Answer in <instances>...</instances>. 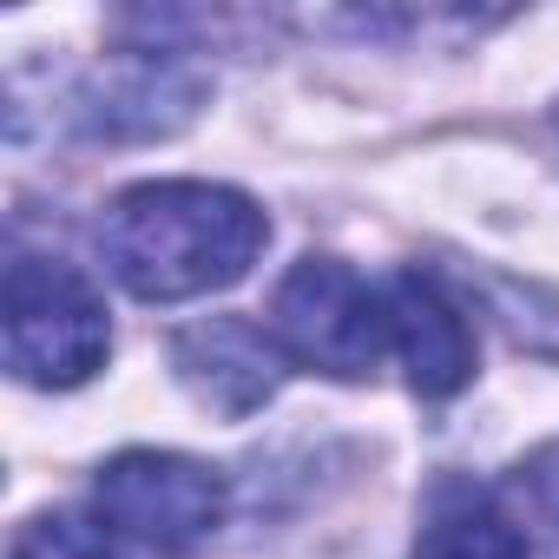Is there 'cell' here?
Wrapping results in <instances>:
<instances>
[{
	"label": "cell",
	"mask_w": 559,
	"mask_h": 559,
	"mask_svg": "<svg viewBox=\"0 0 559 559\" xmlns=\"http://www.w3.org/2000/svg\"><path fill=\"white\" fill-rule=\"evenodd\" d=\"M415 559H533V539L500 507L493 487H480L467 474H441L421 500Z\"/></svg>",
	"instance_id": "obj_8"
},
{
	"label": "cell",
	"mask_w": 559,
	"mask_h": 559,
	"mask_svg": "<svg viewBox=\"0 0 559 559\" xmlns=\"http://www.w3.org/2000/svg\"><path fill=\"white\" fill-rule=\"evenodd\" d=\"M14 559H119V546L106 526H93L80 513H40L21 526Z\"/></svg>",
	"instance_id": "obj_9"
},
{
	"label": "cell",
	"mask_w": 559,
	"mask_h": 559,
	"mask_svg": "<svg viewBox=\"0 0 559 559\" xmlns=\"http://www.w3.org/2000/svg\"><path fill=\"white\" fill-rule=\"evenodd\" d=\"M382 310H389V349L402 356L408 389L421 402H448L474 382V330L435 276L395 270L382 284Z\"/></svg>",
	"instance_id": "obj_6"
},
{
	"label": "cell",
	"mask_w": 559,
	"mask_h": 559,
	"mask_svg": "<svg viewBox=\"0 0 559 559\" xmlns=\"http://www.w3.org/2000/svg\"><path fill=\"white\" fill-rule=\"evenodd\" d=\"M270 343L317 376L362 382V376H376V362L389 349L382 290H369L336 257H304L270 297Z\"/></svg>",
	"instance_id": "obj_3"
},
{
	"label": "cell",
	"mask_w": 559,
	"mask_h": 559,
	"mask_svg": "<svg viewBox=\"0 0 559 559\" xmlns=\"http://www.w3.org/2000/svg\"><path fill=\"white\" fill-rule=\"evenodd\" d=\"M171 362H178L185 389L217 415H250L284 382V349L243 317H211V323L185 330L171 343Z\"/></svg>",
	"instance_id": "obj_7"
},
{
	"label": "cell",
	"mask_w": 559,
	"mask_h": 559,
	"mask_svg": "<svg viewBox=\"0 0 559 559\" xmlns=\"http://www.w3.org/2000/svg\"><path fill=\"white\" fill-rule=\"evenodd\" d=\"M99 520L112 533H126L132 546H145L152 559H185L198 546L217 539L224 526V474L191 461V454H165V448H126L99 467L93 480Z\"/></svg>",
	"instance_id": "obj_4"
},
{
	"label": "cell",
	"mask_w": 559,
	"mask_h": 559,
	"mask_svg": "<svg viewBox=\"0 0 559 559\" xmlns=\"http://www.w3.org/2000/svg\"><path fill=\"white\" fill-rule=\"evenodd\" d=\"M270 243V217L204 178H152L106 204L99 217V257L139 304H185L230 290Z\"/></svg>",
	"instance_id": "obj_1"
},
{
	"label": "cell",
	"mask_w": 559,
	"mask_h": 559,
	"mask_svg": "<svg viewBox=\"0 0 559 559\" xmlns=\"http://www.w3.org/2000/svg\"><path fill=\"white\" fill-rule=\"evenodd\" d=\"M198 106H204V73H191L178 47H132L86 80L80 126L93 139H165L191 126Z\"/></svg>",
	"instance_id": "obj_5"
},
{
	"label": "cell",
	"mask_w": 559,
	"mask_h": 559,
	"mask_svg": "<svg viewBox=\"0 0 559 559\" xmlns=\"http://www.w3.org/2000/svg\"><path fill=\"white\" fill-rule=\"evenodd\" d=\"M513 493L526 500V520L539 526V539H546V559H559V441H552V448H539L533 461H520V474H513Z\"/></svg>",
	"instance_id": "obj_10"
},
{
	"label": "cell",
	"mask_w": 559,
	"mask_h": 559,
	"mask_svg": "<svg viewBox=\"0 0 559 559\" xmlns=\"http://www.w3.org/2000/svg\"><path fill=\"white\" fill-rule=\"evenodd\" d=\"M0 323H8V369L34 389H80L112 356L106 297L67 257L14 250L8 290H0Z\"/></svg>",
	"instance_id": "obj_2"
}]
</instances>
